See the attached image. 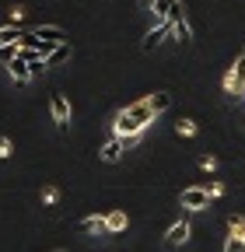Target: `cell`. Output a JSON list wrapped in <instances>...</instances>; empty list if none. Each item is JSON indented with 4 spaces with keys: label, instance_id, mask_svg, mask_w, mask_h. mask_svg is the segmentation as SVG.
Instances as JSON below:
<instances>
[{
    "label": "cell",
    "instance_id": "cell-1",
    "mask_svg": "<svg viewBox=\"0 0 245 252\" xmlns=\"http://www.w3.org/2000/svg\"><path fill=\"white\" fill-rule=\"evenodd\" d=\"M154 123V112H151V105H147V98L144 102H133V105H126V109H119L116 112V119H112V137H119L122 140V147H137L140 140H144V130Z\"/></svg>",
    "mask_w": 245,
    "mask_h": 252
},
{
    "label": "cell",
    "instance_id": "cell-2",
    "mask_svg": "<svg viewBox=\"0 0 245 252\" xmlns=\"http://www.w3.org/2000/svg\"><path fill=\"white\" fill-rule=\"evenodd\" d=\"M172 35H175V25H172V18H165V21H158V25L144 35L140 49H144V53H151V49H158V46H161L165 39H172Z\"/></svg>",
    "mask_w": 245,
    "mask_h": 252
},
{
    "label": "cell",
    "instance_id": "cell-3",
    "mask_svg": "<svg viewBox=\"0 0 245 252\" xmlns=\"http://www.w3.org/2000/svg\"><path fill=\"white\" fill-rule=\"evenodd\" d=\"M224 252H245V217H228Z\"/></svg>",
    "mask_w": 245,
    "mask_h": 252
},
{
    "label": "cell",
    "instance_id": "cell-4",
    "mask_svg": "<svg viewBox=\"0 0 245 252\" xmlns=\"http://www.w3.org/2000/svg\"><path fill=\"white\" fill-rule=\"evenodd\" d=\"M210 193L207 189H200V186H189V189H182V196H179V203L186 207V210H207L210 207Z\"/></svg>",
    "mask_w": 245,
    "mask_h": 252
},
{
    "label": "cell",
    "instance_id": "cell-5",
    "mask_svg": "<svg viewBox=\"0 0 245 252\" xmlns=\"http://www.w3.org/2000/svg\"><path fill=\"white\" fill-rule=\"evenodd\" d=\"M224 91L228 94H242L245 91V53L235 60V67L224 74Z\"/></svg>",
    "mask_w": 245,
    "mask_h": 252
},
{
    "label": "cell",
    "instance_id": "cell-6",
    "mask_svg": "<svg viewBox=\"0 0 245 252\" xmlns=\"http://www.w3.org/2000/svg\"><path fill=\"white\" fill-rule=\"evenodd\" d=\"M49 112H53L56 130H67V126H70V102H67V94H53V98H49Z\"/></svg>",
    "mask_w": 245,
    "mask_h": 252
},
{
    "label": "cell",
    "instance_id": "cell-7",
    "mask_svg": "<svg viewBox=\"0 0 245 252\" xmlns=\"http://www.w3.org/2000/svg\"><path fill=\"white\" fill-rule=\"evenodd\" d=\"M189 235H193V224H189V217H182V220H175V224L168 228L165 245H168V249H179V245H186V242H189Z\"/></svg>",
    "mask_w": 245,
    "mask_h": 252
},
{
    "label": "cell",
    "instance_id": "cell-8",
    "mask_svg": "<svg viewBox=\"0 0 245 252\" xmlns=\"http://www.w3.org/2000/svg\"><path fill=\"white\" fill-rule=\"evenodd\" d=\"M35 32V39H42V42H49V46H67V32L60 28V25H39V28H32Z\"/></svg>",
    "mask_w": 245,
    "mask_h": 252
},
{
    "label": "cell",
    "instance_id": "cell-9",
    "mask_svg": "<svg viewBox=\"0 0 245 252\" xmlns=\"http://www.w3.org/2000/svg\"><path fill=\"white\" fill-rule=\"evenodd\" d=\"M81 231H84V235H109V228H105V214H88V217L81 220Z\"/></svg>",
    "mask_w": 245,
    "mask_h": 252
},
{
    "label": "cell",
    "instance_id": "cell-10",
    "mask_svg": "<svg viewBox=\"0 0 245 252\" xmlns=\"http://www.w3.org/2000/svg\"><path fill=\"white\" fill-rule=\"evenodd\" d=\"M122 151H126V147H122V140H119V137H109L105 147H102V161H105V165H116L119 158H122Z\"/></svg>",
    "mask_w": 245,
    "mask_h": 252
},
{
    "label": "cell",
    "instance_id": "cell-11",
    "mask_svg": "<svg viewBox=\"0 0 245 252\" xmlns=\"http://www.w3.org/2000/svg\"><path fill=\"white\" fill-rule=\"evenodd\" d=\"M7 74L14 77V84H18V88H25V84H32V70H28V63H25V60H14L11 67H7Z\"/></svg>",
    "mask_w": 245,
    "mask_h": 252
},
{
    "label": "cell",
    "instance_id": "cell-12",
    "mask_svg": "<svg viewBox=\"0 0 245 252\" xmlns=\"http://www.w3.org/2000/svg\"><path fill=\"white\" fill-rule=\"evenodd\" d=\"M126 224H130V217L122 214V210H109V214H105V228H109V235L126 231Z\"/></svg>",
    "mask_w": 245,
    "mask_h": 252
},
{
    "label": "cell",
    "instance_id": "cell-13",
    "mask_svg": "<svg viewBox=\"0 0 245 252\" xmlns=\"http://www.w3.org/2000/svg\"><path fill=\"white\" fill-rule=\"evenodd\" d=\"M147 105H151V112H154V116H161V112L172 109V94L158 91V94H151V98H147Z\"/></svg>",
    "mask_w": 245,
    "mask_h": 252
},
{
    "label": "cell",
    "instance_id": "cell-14",
    "mask_svg": "<svg viewBox=\"0 0 245 252\" xmlns=\"http://www.w3.org/2000/svg\"><path fill=\"white\" fill-rule=\"evenodd\" d=\"M21 35H25L21 28H14V25H4V28H0V46H21Z\"/></svg>",
    "mask_w": 245,
    "mask_h": 252
},
{
    "label": "cell",
    "instance_id": "cell-15",
    "mask_svg": "<svg viewBox=\"0 0 245 252\" xmlns=\"http://www.w3.org/2000/svg\"><path fill=\"white\" fill-rule=\"evenodd\" d=\"M14 60H21V46H0V63L11 67Z\"/></svg>",
    "mask_w": 245,
    "mask_h": 252
},
{
    "label": "cell",
    "instance_id": "cell-16",
    "mask_svg": "<svg viewBox=\"0 0 245 252\" xmlns=\"http://www.w3.org/2000/svg\"><path fill=\"white\" fill-rule=\"evenodd\" d=\"M63 60H70V46H56V49L49 53V60H46V67H53V63H63Z\"/></svg>",
    "mask_w": 245,
    "mask_h": 252
},
{
    "label": "cell",
    "instance_id": "cell-17",
    "mask_svg": "<svg viewBox=\"0 0 245 252\" xmlns=\"http://www.w3.org/2000/svg\"><path fill=\"white\" fill-rule=\"evenodd\" d=\"M175 130H179L182 137H193V133H196V123H193V119H182V123L175 126Z\"/></svg>",
    "mask_w": 245,
    "mask_h": 252
},
{
    "label": "cell",
    "instance_id": "cell-18",
    "mask_svg": "<svg viewBox=\"0 0 245 252\" xmlns=\"http://www.w3.org/2000/svg\"><path fill=\"white\" fill-rule=\"evenodd\" d=\"M200 168L214 172V168H217V158H210V154H203V158H200Z\"/></svg>",
    "mask_w": 245,
    "mask_h": 252
},
{
    "label": "cell",
    "instance_id": "cell-19",
    "mask_svg": "<svg viewBox=\"0 0 245 252\" xmlns=\"http://www.w3.org/2000/svg\"><path fill=\"white\" fill-rule=\"evenodd\" d=\"M42 200H46V203H49V207H53V203H56V200H60V193H56V189H53V186H49V189H46V193H42Z\"/></svg>",
    "mask_w": 245,
    "mask_h": 252
},
{
    "label": "cell",
    "instance_id": "cell-20",
    "mask_svg": "<svg viewBox=\"0 0 245 252\" xmlns=\"http://www.w3.org/2000/svg\"><path fill=\"white\" fill-rule=\"evenodd\" d=\"M0 158H11V140L0 137Z\"/></svg>",
    "mask_w": 245,
    "mask_h": 252
},
{
    "label": "cell",
    "instance_id": "cell-21",
    "mask_svg": "<svg viewBox=\"0 0 245 252\" xmlns=\"http://www.w3.org/2000/svg\"><path fill=\"white\" fill-rule=\"evenodd\" d=\"M207 193H210V196H221V193H224V182H214V186L207 189Z\"/></svg>",
    "mask_w": 245,
    "mask_h": 252
},
{
    "label": "cell",
    "instance_id": "cell-22",
    "mask_svg": "<svg viewBox=\"0 0 245 252\" xmlns=\"http://www.w3.org/2000/svg\"><path fill=\"white\" fill-rule=\"evenodd\" d=\"M154 4H172V0H140V7H154Z\"/></svg>",
    "mask_w": 245,
    "mask_h": 252
},
{
    "label": "cell",
    "instance_id": "cell-23",
    "mask_svg": "<svg viewBox=\"0 0 245 252\" xmlns=\"http://www.w3.org/2000/svg\"><path fill=\"white\" fill-rule=\"evenodd\" d=\"M60 252H63V249H60Z\"/></svg>",
    "mask_w": 245,
    "mask_h": 252
}]
</instances>
